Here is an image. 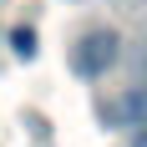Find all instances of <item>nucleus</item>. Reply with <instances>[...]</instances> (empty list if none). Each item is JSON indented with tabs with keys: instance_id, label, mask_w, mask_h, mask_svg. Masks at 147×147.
I'll list each match as a JSON object with an SVG mask.
<instances>
[{
	"instance_id": "obj_1",
	"label": "nucleus",
	"mask_w": 147,
	"mask_h": 147,
	"mask_svg": "<svg viewBox=\"0 0 147 147\" xmlns=\"http://www.w3.org/2000/svg\"><path fill=\"white\" fill-rule=\"evenodd\" d=\"M117 30H86L81 41L71 46V71L86 76V81H96V76H107L112 66H117Z\"/></svg>"
},
{
	"instance_id": "obj_2",
	"label": "nucleus",
	"mask_w": 147,
	"mask_h": 147,
	"mask_svg": "<svg viewBox=\"0 0 147 147\" xmlns=\"http://www.w3.org/2000/svg\"><path fill=\"white\" fill-rule=\"evenodd\" d=\"M102 122L107 127H147V86H127L122 96L102 107Z\"/></svg>"
},
{
	"instance_id": "obj_3",
	"label": "nucleus",
	"mask_w": 147,
	"mask_h": 147,
	"mask_svg": "<svg viewBox=\"0 0 147 147\" xmlns=\"http://www.w3.org/2000/svg\"><path fill=\"white\" fill-rule=\"evenodd\" d=\"M10 51H15L20 61H30V56H36V30H26V26L10 30Z\"/></svg>"
},
{
	"instance_id": "obj_4",
	"label": "nucleus",
	"mask_w": 147,
	"mask_h": 147,
	"mask_svg": "<svg viewBox=\"0 0 147 147\" xmlns=\"http://www.w3.org/2000/svg\"><path fill=\"white\" fill-rule=\"evenodd\" d=\"M137 147H147V127H137Z\"/></svg>"
}]
</instances>
